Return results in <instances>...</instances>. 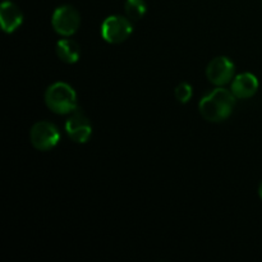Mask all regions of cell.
Masks as SVG:
<instances>
[{
  "label": "cell",
  "instance_id": "7",
  "mask_svg": "<svg viewBox=\"0 0 262 262\" xmlns=\"http://www.w3.org/2000/svg\"><path fill=\"white\" fill-rule=\"evenodd\" d=\"M66 130L69 138L77 143H84L90 140L92 133L91 123L83 112L76 109L66 122Z\"/></svg>",
  "mask_w": 262,
  "mask_h": 262
},
{
  "label": "cell",
  "instance_id": "1",
  "mask_svg": "<svg viewBox=\"0 0 262 262\" xmlns=\"http://www.w3.org/2000/svg\"><path fill=\"white\" fill-rule=\"evenodd\" d=\"M235 105V96L227 89L212 90L200 101V113L209 122H223L232 114Z\"/></svg>",
  "mask_w": 262,
  "mask_h": 262
},
{
  "label": "cell",
  "instance_id": "9",
  "mask_svg": "<svg viewBox=\"0 0 262 262\" xmlns=\"http://www.w3.org/2000/svg\"><path fill=\"white\" fill-rule=\"evenodd\" d=\"M258 90V79L255 74L245 72L238 76L232 82V92L238 99H248L252 97Z\"/></svg>",
  "mask_w": 262,
  "mask_h": 262
},
{
  "label": "cell",
  "instance_id": "11",
  "mask_svg": "<svg viewBox=\"0 0 262 262\" xmlns=\"http://www.w3.org/2000/svg\"><path fill=\"white\" fill-rule=\"evenodd\" d=\"M124 10L130 20H138L146 14L147 7L145 0H125Z\"/></svg>",
  "mask_w": 262,
  "mask_h": 262
},
{
  "label": "cell",
  "instance_id": "10",
  "mask_svg": "<svg viewBox=\"0 0 262 262\" xmlns=\"http://www.w3.org/2000/svg\"><path fill=\"white\" fill-rule=\"evenodd\" d=\"M56 55L66 64H74L81 56L79 45L72 38H61L56 42Z\"/></svg>",
  "mask_w": 262,
  "mask_h": 262
},
{
  "label": "cell",
  "instance_id": "6",
  "mask_svg": "<svg viewBox=\"0 0 262 262\" xmlns=\"http://www.w3.org/2000/svg\"><path fill=\"white\" fill-rule=\"evenodd\" d=\"M235 66L227 56H217L209 63L206 68V77L216 86L229 83L234 77Z\"/></svg>",
  "mask_w": 262,
  "mask_h": 262
},
{
  "label": "cell",
  "instance_id": "13",
  "mask_svg": "<svg viewBox=\"0 0 262 262\" xmlns=\"http://www.w3.org/2000/svg\"><path fill=\"white\" fill-rule=\"evenodd\" d=\"M258 194H260V197H261V200H262V182H261L260 187H258Z\"/></svg>",
  "mask_w": 262,
  "mask_h": 262
},
{
  "label": "cell",
  "instance_id": "5",
  "mask_svg": "<svg viewBox=\"0 0 262 262\" xmlns=\"http://www.w3.org/2000/svg\"><path fill=\"white\" fill-rule=\"evenodd\" d=\"M31 143L40 151H48L55 147L60 140L58 127L50 122H37L30 132Z\"/></svg>",
  "mask_w": 262,
  "mask_h": 262
},
{
  "label": "cell",
  "instance_id": "12",
  "mask_svg": "<svg viewBox=\"0 0 262 262\" xmlns=\"http://www.w3.org/2000/svg\"><path fill=\"white\" fill-rule=\"evenodd\" d=\"M174 94H176L177 100H178L179 102L186 104V102H188L189 100H191L193 91H192L191 84L187 83V82H182V83H179L178 86H177Z\"/></svg>",
  "mask_w": 262,
  "mask_h": 262
},
{
  "label": "cell",
  "instance_id": "4",
  "mask_svg": "<svg viewBox=\"0 0 262 262\" xmlns=\"http://www.w3.org/2000/svg\"><path fill=\"white\" fill-rule=\"evenodd\" d=\"M133 32L132 23L122 15H110L102 22L101 36L109 43H122Z\"/></svg>",
  "mask_w": 262,
  "mask_h": 262
},
{
  "label": "cell",
  "instance_id": "2",
  "mask_svg": "<svg viewBox=\"0 0 262 262\" xmlns=\"http://www.w3.org/2000/svg\"><path fill=\"white\" fill-rule=\"evenodd\" d=\"M45 102L56 114H71L77 109V94L71 84L55 82L46 90Z\"/></svg>",
  "mask_w": 262,
  "mask_h": 262
},
{
  "label": "cell",
  "instance_id": "8",
  "mask_svg": "<svg viewBox=\"0 0 262 262\" xmlns=\"http://www.w3.org/2000/svg\"><path fill=\"white\" fill-rule=\"evenodd\" d=\"M0 22L4 32L13 33L23 23V13L13 2H4L0 7Z\"/></svg>",
  "mask_w": 262,
  "mask_h": 262
},
{
  "label": "cell",
  "instance_id": "3",
  "mask_svg": "<svg viewBox=\"0 0 262 262\" xmlns=\"http://www.w3.org/2000/svg\"><path fill=\"white\" fill-rule=\"evenodd\" d=\"M51 25L56 33L68 37L78 31L79 25H81V17L76 8H73L72 5H61L54 10L53 17H51Z\"/></svg>",
  "mask_w": 262,
  "mask_h": 262
}]
</instances>
